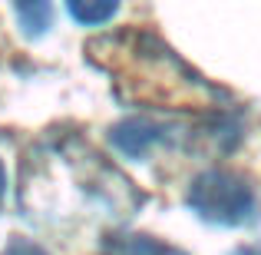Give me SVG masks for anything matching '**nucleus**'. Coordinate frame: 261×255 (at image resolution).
I'll use <instances>...</instances> for the list:
<instances>
[{
  "mask_svg": "<svg viewBox=\"0 0 261 255\" xmlns=\"http://www.w3.org/2000/svg\"><path fill=\"white\" fill-rule=\"evenodd\" d=\"M66 10L83 27H102L119 10V0H66Z\"/></svg>",
  "mask_w": 261,
  "mask_h": 255,
  "instance_id": "obj_6",
  "label": "nucleus"
},
{
  "mask_svg": "<svg viewBox=\"0 0 261 255\" xmlns=\"http://www.w3.org/2000/svg\"><path fill=\"white\" fill-rule=\"evenodd\" d=\"M13 13H17V24L23 27L27 37H40L53 20L50 0H13Z\"/></svg>",
  "mask_w": 261,
  "mask_h": 255,
  "instance_id": "obj_5",
  "label": "nucleus"
},
{
  "mask_svg": "<svg viewBox=\"0 0 261 255\" xmlns=\"http://www.w3.org/2000/svg\"><path fill=\"white\" fill-rule=\"evenodd\" d=\"M231 255H261V249H255V245H245V249H238V252H231Z\"/></svg>",
  "mask_w": 261,
  "mask_h": 255,
  "instance_id": "obj_8",
  "label": "nucleus"
},
{
  "mask_svg": "<svg viewBox=\"0 0 261 255\" xmlns=\"http://www.w3.org/2000/svg\"><path fill=\"white\" fill-rule=\"evenodd\" d=\"M7 255H46L40 245H33V242H27V239H13L10 245H7Z\"/></svg>",
  "mask_w": 261,
  "mask_h": 255,
  "instance_id": "obj_7",
  "label": "nucleus"
},
{
  "mask_svg": "<svg viewBox=\"0 0 261 255\" xmlns=\"http://www.w3.org/2000/svg\"><path fill=\"white\" fill-rule=\"evenodd\" d=\"M166 133H169V129H166V126H159V123H149V120H129V123H122V126H116V129H113V143H116V146H119L126 156H142L149 143L166 140Z\"/></svg>",
  "mask_w": 261,
  "mask_h": 255,
  "instance_id": "obj_3",
  "label": "nucleus"
},
{
  "mask_svg": "<svg viewBox=\"0 0 261 255\" xmlns=\"http://www.w3.org/2000/svg\"><path fill=\"white\" fill-rule=\"evenodd\" d=\"M4 189H7V176H4V166H0V202H4Z\"/></svg>",
  "mask_w": 261,
  "mask_h": 255,
  "instance_id": "obj_9",
  "label": "nucleus"
},
{
  "mask_svg": "<svg viewBox=\"0 0 261 255\" xmlns=\"http://www.w3.org/2000/svg\"><path fill=\"white\" fill-rule=\"evenodd\" d=\"M99 255H185V252L149 236H109L102 242Z\"/></svg>",
  "mask_w": 261,
  "mask_h": 255,
  "instance_id": "obj_4",
  "label": "nucleus"
},
{
  "mask_svg": "<svg viewBox=\"0 0 261 255\" xmlns=\"http://www.w3.org/2000/svg\"><path fill=\"white\" fill-rule=\"evenodd\" d=\"M89 57L116 77L122 100L139 103V106L208 109L215 100H222L218 89L195 77L159 37L146 30L109 33L89 43Z\"/></svg>",
  "mask_w": 261,
  "mask_h": 255,
  "instance_id": "obj_1",
  "label": "nucleus"
},
{
  "mask_svg": "<svg viewBox=\"0 0 261 255\" xmlns=\"http://www.w3.org/2000/svg\"><path fill=\"white\" fill-rule=\"evenodd\" d=\"M189 205L215 225H248L258 216V199L255 189L242 176L225 169H208L192 182Z\"/></svg>",
  "mask_w": 261,
  "mask_h": 255,
  "instance_id": "obj_2",
  "label": "nucleus"
}]
</instances>
